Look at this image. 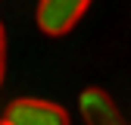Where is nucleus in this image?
Segmentation results:
<instances>
[{"mask_svg":"<svg viewBox=\"0 0 131 125\" xmlns=\"http://www.w3.org/2000/svg\"><path fill=\"white\" fill-rule=\"evenodd\" d=\"M91 6V0H41L35 22L44 35L50 38H62L75 28V22L84 16V9Z\"/></svg>","mask_w":131,"mask_h":125,"instance_id":"nucleus-1","label":"nucleus"},{"mask_svg":"<svg viewBox=\"0 0 131 125\" xmlns=\"http://www.w3.org/2000/svg\"><path fill=\"white\" fill-rule=\"evenodd\" d=\"M3 119L9 125H72L69 113L50 100H38V97H19L3 109Z\"/></svg>","mask_w":131,"mask_h":125,"instance_id":"nucleus-2","label":"nucleus"},{"mask_svg":"<svg viewBox=\"0 0 131 125\" xmlns=\"http://www.w3.org/2000/svg\"><path fill=\"white\" fill-rule=\"evenodd\" d=\"M78 109H81L84 125H125L119 106L112 103V97H109L103 88H88V91H81Z\"/></svg>","mask_w":131,"mask_h":125,"instance_id":"nucleus-3","label":"nucleus"},{"mask_svg":"<svg viewBox=\"0 0 131 125\" xmlns=\"http://www.w3.org/2000/svg\"><path fill=\"white\" fill-rule=\"evenodd\" d=\"M3 75H6V28L0 22V88H3Z\"/></svg>","mask_w":131,"mask_h":125,"instance_id":"nucleus-4","label":"nucleus"},{"mask_svg":"<svg viewBox=\"0 0 131 125\" xmlns=\"http://www.w3.org/2000/svg\"><path fill=\"white\" fill-rule=\"evenodd\" d=\"M0 125H9V122H6V119H0Z\"/></svg>","mask_w":131,"mask_h":125,"instance_id":"nucleus-5","label":"nucleus"}]
</instances>
